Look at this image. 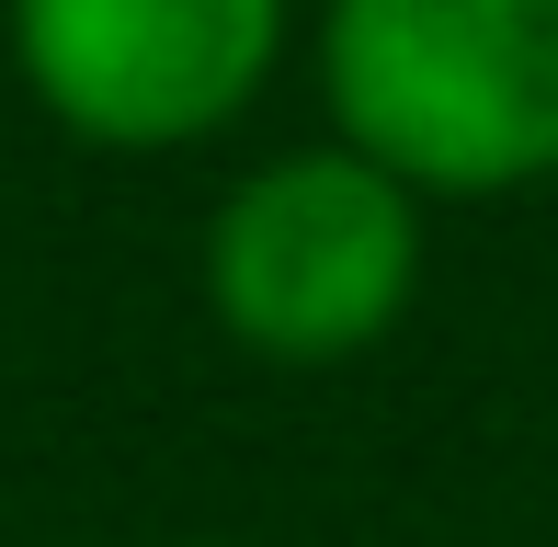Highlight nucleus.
Here are the masks:
<instances>
[{
  "instance_id": "1",
  "label": "nucleus",
  "mask_w": 558,
  "mask_h": 547,
  "mask_svg": "<svg viewBox=\"0 0 558 547\" xmlns=\"http://www.w3.org/2000/svg\"><path fill=\"white\" fill-rule=\"evenodd\" d=\"M319 81L342 148L411 194H513L558 171V0H331Z\"/></svg>"
},
{
  "instance_id": "2",
  "label": "nucleus",
  "mask_w": 558,
  "mask_h": 547,
  "mask_svg": "<svg viewBox=\"0 0 558 547\" xmlns=\"http://www.w3.org/2000/svg\"><path fill=\"white\" fill-rule=\"evenodd\" d=\"M422 285V206L365 148L263 160L206 229V296L263 365H342L388 342Z\"/></svg>"
},
{
  "instance_id": "3",
  "label": "nucleus",
  "mask_w": 558,
  "mask_h": 547,
  "mask_svg": "<svg viewBox=\"0 0 558 547\" xmlns=\"http://www.w3.org/2000/svg\"><path fill=\"white\" fill-rule=\"evenodd\" d=\"M286 0H12V58L35 104L92 148L217 137L263 92Z\"/></svg>"
}]
</instances>
